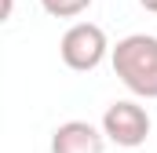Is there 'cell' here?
I'll use <instances>...</instances> for the list:
<instances>
[{
  "mask_svg": "<svg viewBox=\"0 0 157 153\" xmlns=\"http://www.w3.org/2000/svg\"><path fill=\"white\" fill-rule=\"evenodd\" d=\"M40 7L51 15V18H77L91 7V0H40Z\"/></svg>",
  "mask_w": 157,
  "mask_h": 153,
  "instance_id": "5b68a950",
  "label": "cell"
},
{
  "mask_svg": "<svg viewBox=\"0 0 157 153\" xmlns=\"http://www.w3.org/2000/svg\"><path fill=\"white\" fill-rule=\"evenodd\" d=\"M11 7H15V0H4V15H0V18H4V22H7V18H11Z\"/></svg>",
  "mask_w": 157,
  "mask_h": 153,
  "instance_id": "8992f818",
  "label": "cell"
},
{
  "mask_svg": "<svg viewBox=\"0 0 157 153\" xmlns=\"http://www.w3.org/2000/svg\"><path fill=\"white\" fill-rule=\"evenodd\" d=\"M110 58H113V73L121 76V84L132 95L157 99V37L132 33V37L117 40Z\"/></svg>",
  "mask_w": 157,
  "mask_h": 153,
  "instance_id": "6da1fadb",
  "label": "cell"
},
{
  "mask_svg": "<svg viewBox=\"0 0 157 153\" xmlns=\"http://www.w3.org/2000/svg\"><path fill=\"white\" fill-rule=\"evenodd\" d=\"M102 131H106L110 142H117L124 150H135V146H143V142L150 139V113H146L139 102L121 99L113 106H106V113H102Z\"/></svg>",
  "mask_w": 157,
  "mask_h": 153,
  "instance_id": "3957f363",
  "label": "cell"
},
{
  "mask_svg": "<svg viewBox=\"0 0 157 153\" xmlns=\"http://www.w3.org/2000/svg\"><path fill=\"white\" fill-rule=\"evenodd\" d=\"M106 51H113V47H110V40H106V29L95 26V22H77V26H70V29L62 33V40H59L62 62H66L70 69H77V73L99 69L102 58H106Z\"/></svg>",
  "mask_w": 157,
  "mask_h": 153,
  "instance_id": "7a4b0ae2",
  "label": "cell"
},
{
  "mask_svg": "<svg viewBox=\"0 0 157 153\" xmlns=\"http://www.w3.org/2000/svg\"><path fill=\"white\" fill-rule=\"evenodd\" d=\"M51 153H106V131L88 120H66L51 135Z\"/></svg>",
  "mask_w": 157,
  "mask_h": 153,
  "instance_id": "277c9868",
  "label": "cell"
},
{
  "mask_svg": "<svg viewBox=\"0 0 157 153\" xmlns=\"http://www.w3.org/2000/svg\"><path fill=\"white\" fill-rule=\"evenodd\" d=\"M139 4H143L146 11H154V15H157V0H139Z\"/></svg>",
  "mask_w": 157,
  "mask_h": 153,
  "instance_id": "52a82bcc",
  "label": "cell"
}]
</instances>
